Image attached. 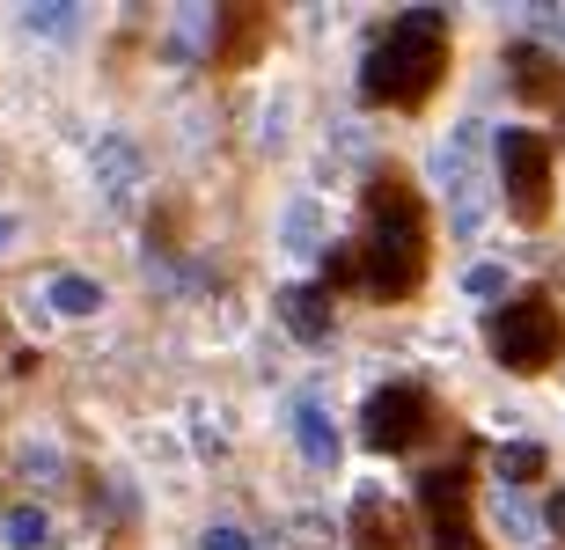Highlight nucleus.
Wrapping results in <instances>:
<instances>
[{
  "instance_id": "a211bd4d",
  "label": "nucleus",
  "mask_w": 565,
  "mask_h": 550,
  "mask_svg": "<svg viewBox=\"0 0 565 550\" xmlns=\"http://www.w3.org/2000/svg\"><path fill=\"white\" fill-rule=\"evenodd\" d=\"M434 550H484V536L470 529V521H440V529H434Z\"/></svg>"
},
{
  "instance_id": "aec40b11",
  "label": "nucleus",
  "mask_w": 565,
  "mask_h": 550,
  "mask_svg": "<svg viewBox=\"0 0 565 550\" xmlns=\"http://www.w3.org/2000/svg\"><path fill=\"white\" fill-rule=\"evenodd\" d=\"M30 30H52V37H60V30H74V15H66V0H60V8H30Z\"/></svg>"
},
{
  "instance_id": "1a4fd4ad",
  "label": "nucleus",
  "mask_w": 565,
  "mask_h": 550,
  "mask_svg": "<svg viewBox=\"0 0 565 550\" xmlns=\"http://www.w3.org/2000/svg\"><path fill=\"white\" fill-rule=\"evenodd\" d=\"M419 499L440 514V521H456V514H462V499H470V470H462V463L426 470V477H419Z\"/></svg>"
},
{
  "instance_id": "4be33fe9",
  "label": "nucleus",
  "mask_w": 565,
  "mask_h": 550,
  "mask_svg": "<svg viewBox=\"0 0 565 550\" xmlns=\"http://www.w3.org/2000/svg\"><path fill=\"white\" fill-rule=\"evenodd\" d=\"M500 521H507V529H514V536H529V529H536V514H529L522 499H500Z\"/></svg>"
},
{
  "instance_id": "393cba45",
  "label": "nucleus",
  "mask_w": 565,
  "mask_h": 550,
  "mask_svg": "<svg viewBox=\"0 0 565 550\" xmlns=\"http://www.w3.org/2000/svg\"><path fill=\"white\" fill-rule=\"evenodd\" d=\"M8 242H15V220H8V213H0V250H8Z\"/></svg>"
},
{
  "instance_id": "6e6552de",
  "label": "nucleus",
  "mask_w": 565,
  "mask_h": 550,
  "mask_svg": "<svg viewBox=\"0 0 565 550\" xmlns=\"http://www.w3.org/2000/svg\"><path fill=\"white\" fill-rule=\"evenodd\" d=\"M279 316H287V331L294 338H331V294H323V287H287V294H279Z\"/></svg>"
},
{
  "instance_id": "f257e3e1",
  "label": "nucleus",
  "mask_w": 565,
  "mask_h": 550,
  "mask_svg": "<svg viewBox=\"0 0 565 550\" xmlns=\"http://www.w3.org/2000/svg\"><path fill=\"white\" fill-rule=\"evenodd\" d=\"M360 279L382 301H412L426 279V213H419V191H412L404 170H382L367 184V257H360Z\"/></svg>"
},
{
  "instance_id": "9d476101",
  "label": "nucleus",
  "mask_w": 565,
  "mask_h": 550,
  "mask_svg": "<svg viewBox=\"0 0 565 550\" xmlns=\"http://www.w3.org/2000/svg\"><path fill=\"white\" fill-rule=\"evenodd\" d=\"M294 441H301V455H309V463H323V470L338 463V433H331V419H323L309 397L294 403Z\"/></svg>"
},
{
  "instance_id": "dca6fc26",
  "label": "nucleus",
  "mask_w": 565,
  "mask_h": 550,
  "mask_svg": "<svg viewBox=\"0 0 565 550\" xmlns=\"http://www.w3.org/2000/svg\"><path fill=\"white\" fill-rule=\"evenodd\" d=\"M8 543H15V550H44V543H52V521H44L38 507H15V514H8Z\"/></svg>"
},
{
  "instance_id": "20e7f679",
  "label": "nucleus",
  "mask_w": 565,
  "mask_h": 550,
  "mask_svg": "<svg viewBox=\"0 0 565 550\" xmlns=\"http://www.w3.org/2000/svg\"><path fill=\"white\" fill-rule=\"evenodd\" d=\"M426 425H434V397H426L419 381H390L360 411V441L375 447V455H404V447L426 441Z\"/></svg>"
},
{
  "instance_id": "f3484780",
  "label": "nucleus",
  "mask_w": 565,
  "mask_h": 550,
  "mask_svg": "<svg viewBox=\"0 0 565 550\" xmlns=\"http://www.w3.org/2000/svg\"><path fill=\"white\" fill-rule=\"evenodd\" d=\"M360 279V250H331L323 257V294H331V287H353Z\"/></svg>"
},
{
  "instance_id": "f8f14e48",
  "label": "nucleus",
  "mask_w": 565,
  "mask_h": 550,
  "mask_svg": "<svg viewBox=\"0 0 565 550\" xmlns=\"http://www.w3.org/2000/svg\"><path fill=\"white\" fill-rule=\"evenodd\" d=\"M257 30H265V15H257V8H228V44H213V60H221V66H243L257 52Z\"/></svg>"
},
{
  "instance_id": "9b49d317",
  "label": "nucleus",
  "mask_w": 565,
  "mask_h": 550,
  "mask_svg": "<svg viewBox=\"0 0 565 550\" xmlns=\"http://www.w3.org/2000/svg\"><path fill=\"white\" fill-rule=\"evenodd\" d=\"M44 294H52V309H60V316H96V309H104V287H96V279H82V272H60Z\"/></svg>"
},
{
  "instance_id": "7ed1b4c3",
  "label": "nucleus",
  "mask_w": 565,
  "mask_h": 550,
  "mask_svg": "<svg viewBox=\"0 0 565 550\" xmlns=\"http://www.w3.org/2000/svg\"><path fill=\"white\" fill-rule=\"evenodd\" d=\"M484 338H492V353H500L507 375H544V367L565 353V316L551 309V294H514L507 309H492Z\"/></svg>"
},
{
  "instance_id": "6ab92c4d",
  "label": "nucleus",
  "mask_w": 565,
  "mask_h": 550,
  "mask_svg": "<svg viewBox=\"0 0 565 550\" xmlns=\"http://www.w3.org/2000/svg\"><path fill=\"white\" fill-rule=\"evenodd\" d=\"M462 287H470V294H507V272H500V265H470Z\"/></svg>"
},
{
  "instance_id": "423d86ee",
  "label": "nucleus",
  "mask_w": 565,
  "mask_h": 550,
  "mask_svg": "<svg viewBox=\"0 0 565 550\" xmlns=\"http://www.w3.org/2000/svg\"><path fill=\"white\" fill-rule=\"evenodd\" d=\"M440 162H448V220H456V235H478L484 220V176H478V126H462L448 148H440Z\"/></svg>"
},
{
  "instance_id": "39448f33",
  "label": "nucleus",
  "mask_w": 565,
  "mask_h": 550,
  "mask_svg": "<svg viewBox=\"0 0 565 550\" xmlns=\"http://www.w3.org/2000/svg\"><path fill=\"white\" fill-rule=\"evenodd\" d=\"M500 191L522 220H544L551 213V140L544 132H500Z\"/></svg>"
},
{
  "instance_id": "5701e85b",
  "label": "nucleus",
  "mask_w": 565,
  "mask_h": 550,
  "mask_svg": "<svg viewBox=\"0 0 565 550\" xmlns=\"http://www.w3.org/2000/svg\"><path fill=\"white\" fill-rule=\"evenodd\" d=\"M206 550H250V536H243V529H228V521H221V529H206Z\"/></svg>"
},
{
  "instance_id": "0eeeda50",
  "label": "nucleus",
  "mask_w": 565,
  "mask_h": 550,
  "mask_svg": "<svg viewBox=\"0 0 565 550\" xmlns=\"http://www.w3.org/2000/svg\"><path fill=\"white\" fill-rule=\"evenodd\" d=\"M353 543H360V550H404V521H397V507H390L382 492H360V507H353Z\"/></svg>"
},
{
  "instance_id": "2eb2a0df",
  "label": "nucleus",
  "mask_w": 565,
  "mask_h": 550,
  "mask_svg": "<svg viewBox=\"0 0 565 550\" xmlns=\"http://www.w3.org/2000/svg\"><path fill=\"white\" fill-rule=\"evenodd\" d=\"M544 463H551V455H544L536 441H522V447H500V477H507V485H529V477H544Z\"/></svg>"
},
{
  "instance_id": "412c9836",
  "label": "nucleus",
  "mask_w": 565,
  "mask_h": 550,
  "mask_svg": "<svg viewBox=\"0 0 565 550\" xmlns=\"http://www.w3.org/2000/svg\"><path fill=\"white\" fill-rule=\"evenodd\" d=\"M287 228H294V250H309V235H316V206H294V213H287Z\"/></svg>"
},
{
  "instance_id": "b1692460",
  "label": "nucleus",
  "mask_w": 565,
  "mask_h": 550,
  "mask_svg": "<svg viewBox=\"0 0 565 550\" xmlns=\"http://www.w3.org/2000/svg\"><path fill=\"white\" fill-rule=\"evenodd\" d=\"M544 521H551V529L565 536V492H558V499H551V507H544Z\"/></svg>"
},
{
  "instance_id": "ddd939ff",
  "label": "nucleus",
  "mask_w": 565,
  "mask_h": 550,
  "mask_svg": "<svg viewBox=\"0 0 565 550\" xmlns=\"http://www.w3.org/2000/svg\"><path fill=\"white\" fill-rule=\"evenodd\" d=\"M96 170H104V198H110V206H126V198H132V148H126V140H104V148H96Z\"/></svg>"
},
{
  "instance_id": "4468645a",
  "label": "nucleus",
  "mask_w": 565,
  "mask_h": 550,
  "mask_svg": "<svg viewBox=\"0 0 565 550\" xmlns=\"http://www.w3.org/2000/svg\"><path fill=\"white\" fill-rule=\"evenodd\" d=\"M507 66H514V88H522V96H551V60L536 52V44H514Z\"/></svg>"
},
{
  "instance_id": "f03ea898",
  "label": "nucleus",
  "mask_w": 565,
  "mask_h": 550,
  "mask_svg": "<svg viewBox=\"0 0 565 550\" xmlns=\"http://www.w3.org/2000/svg\"><path fill=\"white\" fill-rule=\"evenodd\" d=\"M440 66H448V15H440V8H404V15L375 37V52H367L360 96H367V104L419 110L426 96H434Z\"/></svg>"
}]
</instances>
